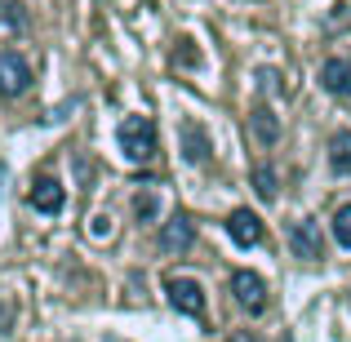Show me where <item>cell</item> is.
<instances>
[{
    "instance_id": "13",
    "label": "cell",
    "mask_w": 351,
    "mask_h": 342,
    "mask_svg": "<svg viewBox=\"0 0 351 342\" xmlns=\"http://www.w3.org/2000/svg\"><path fill=\"white\" fill-rule=\"evenodd\" d=\"M254 191H258L263 200H276V169L258 164V169H254Z\"/></svg>"
},
{
    "instance_id": "4",
    "label": "cell",
    "mask_w": 351,
    "mask_h": 342,
    "mask_svg": "<svg viewBox=\"0 0 351 342\" xmlns=\"http://www.w3.org/2000/svg\"><path fill=\"white\" fill-rule=\"evenodd\" d=\"M232 293H236V302L245 311H263L267 307V284H263V276H254V271H236L232 276Z\"/></svg>"
},
{
    "instance_id": "12",
    "label": "cell",
    "mask_w": 351,
    "mask_h": 342,
    "mask_svg": "<svg viewBox=\"0 0 351 342\" xmlns=\"http://www.w3.org/2000/svg\"><path fill=\"white\" fill-rule=\"evenodd\" d=\"M249 129H254V138H258V143H267V147L280 138V120L267 112V107H258V112L249 116Z\"/></svg>"
},
{
    "instance_id": "7",
    "label": "cell",
    "mask_w": 351,
    "mask_h": 342,
    "mask_svg": "<svg viewBox=\"0 0 351 342\" xmlns=\"http://www.w3.org/2000/svg\"><path fill=\"white\" fill-rule=\"evenodd\" d=\"M320 85H325L334 98H347L351 94V62L347 58H329L325 67H320Z\"/></svg>"
},
{
    "instance_id": "6",
    "label": "cell",
    "mask_w": 351,
    "mask_h": 342,
    "mask_svg": "<svg viewBox=\"0 0 351 342\" xmlns=\"http://www.w3.org/2000/svg\"><path fill=\"white\" fill-rule=\"evenodd\" d=\"M165 289H169V302L178 311H187V316H200V311H205V293H200L196 280H178V276H173Z\"/></svg>"
},
{
    "instance_id": "11",
    "label": "cell",
    "mask_w": 351,
    "mask_h": 342,
    "mask_svg": "<svg viewBox=\"0 0 351 342\" xmlns=\"http://www.w3.org/2000/svg\"><path fill=\"white\" fill-rule=\"evenodd\" d=\"M329 169H334V173H351V134H347V129L329 138Z\"/></svg>"
},
{
    "instance_id": "2",
    "label": "cell",
    "mask_w": 351,
    "mask_h": 342,
    "mask_svg": "<svg viewBox=\"0 0 351 342\" xmlns=\"http://www.w3.org/2000/svg\"><path fill=\"white\" fill-rule=\"evenodd\" d=\"M27 85H32V67H27V58L14 53V49H5V53H0V94L18 98V94H27Z\"/></svg>"
},
{
    "instance_id": "16",
    "label": "cell",
    "mask_w": 351,
    "mask_h": 342,
    "mask_svg": "<svg viewBox=\"0 0 351 342\" xmlns=\"http://www.w3.org/2000/svg\"><path fill=\"white\" fill-rule=\"evenodd\" d=\"M232 342H258V338H254V334H236Z\"/></svg>"
},
{
    "instance_id": "14",
    "label": "cell",
    "mask_w": 351,
    "mask_h": 342,
    "mask_svg": "<svg viewBox=\"0 0 351 342\" xmlns=\"http://www.w3.org/2000/svg\"><path fill=\"white\" fill-rule=\"evenodd\" d=\"M334 236H338V245H347V249H351V205L338 209V218H334Z\"/></svg>"
},
{
    "instance_id": "5",
    "label": "cell",
    "mask_w": 351,
    "mask_h": 342,
    "mask_svg": "<svg viewBox=\"0 0 351 342\" xmlns=\"http://www.w3.org/2000/svg\"><path fill=\"white\" fill-rule=\"evenodd\" d=\"M227 231H232V240H236L240 249L263 245V218H258V214H249V209H236V214L227 218Z\"/></svg>"
},
{
    "instance_id": "9",
    "label": "cell",
    "mask_w": 351,
    "mask_h": 342,
    "mask_svg": "<svg viewBox=\"0 0 351 342\" xmlns=\"http://www.w3.org/2000/svg\"><path fill=\"white\" fill-rule=\"evenodd\" d=\"M191 240H196V231H191L187 218H169L160 231V249L165 254H182V249H191Z\"/></svg>"
},
{
    "instance_id": "8",
    "label": "cell",
    "mask_w": 351,
    "mask_h": 342,
    "mask_svg": "<svg viewBox=\"0 0 351 342\" xmlns=\"http://www.w3.org/2000/svg\"><path fill=\"white\" fill-rule=\"evenodd\" d=\"M32 209H40V214H58L62 209V182L58 178H36V187H32Z\"/></svg>"
},
{
    "instance_id": "1",
    "label": "cell",
    "mask_w": 351,
    "mask_h": 342,
    "mask_svg": "<svg viewBox=\"0 0 351 342\" xmlns=\"http://www.w3.org/2000/svg\"><path fill=\"white\" fill-rule=\"evenodd\" d=\"M156 125L147 116H129L125 125H120V151L129 156V160H152L156 156Z\"/></svg>"
},
{
    "instance_id": "15",
    "label": "cell",
    "mask_w": 351,
    "mask_h": 342,
    "mask_svg": "<svg viewBox=\"0 0 351 342\" xmlns=\"http://www.w3.org/2000/svg\"><path fill=\"white\" fill-rule=\"evenodd\" d=\"M134 214H138V218H152V214H156V196H138V200H134Z\"/></svg>"
},
{
    "instance_id": "10",
    "label": "cell",
    "mask_w": 351,
    "mask_h": 342,
    "mask_svg": "<svg viewBox=\"0 0 351 342\" xmlns=\"http://www.w3.org/2000/svg\"><path fill=\"white\" fill-rule=\"evenodd\" d=\"M182 156H187L191 164H200L209 156V138H205V129H200L196 120H187V125H182Z\"/></svg>"
},
{
    "instance_id": "3",
    "label": "cell",
    "mask_w": 351,
    "mask_h": 342,
    "mask_svg": "<svg viewBox=\"0 0 351 342\" xmlns=\"http://www.w3.org/2000/svg\"><path fill=\"white\" fill-rule=\"evenodd\" d=\"M289 249H293V258H302V262H320V258H325V240H320V227L311 223V218L293 223V227H289Z\"/></svg>"
}]
</instances>
